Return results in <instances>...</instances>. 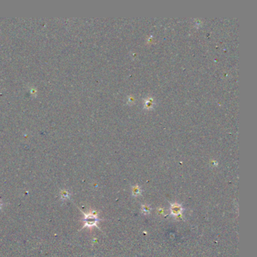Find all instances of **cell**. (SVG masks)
I'll return each instance as SVG.
<instances>
[{
    "label": "cell",
    "instance_id": "5",
    "mask_svg": "<svg viewBox=\"0 0 257 257\" xmlns=\"http://www.w3.org/2000/svg\"><path fill=\"white\" fill-rule=\"evenodd\" d=\"M142 210L144 214H149V212H150V208H149V206L143 205L142 207Z\"/></svg>",
    "mask_w": 257,
    "mask_h": 257
},
{
    "label": "cell",
    "instance_id": "4",
    "mask_svg": "<svg viewBox=\"0 0 257 257\" xmlns=\"http://www.w3.org/2000/svg\"><path fill=\"white\" fill-rule=\"evenodd\" d=\"M140 192H141L140 188L138 185H136V186L133 187L132 192H133V194L134 195V196H138V195H140Z\"/></svg>",
    "mask_w": 257,
    "mask_h": 257
},
{
    "label": "cell",
    "instance_id": "1",
    "mask_svg": "<svg viewBox=\"0 0 257 257\" xmlns=\"http://www.w3.org/2000/svg\"><path fill=\"white\" fill-rule=\"evenodd\" d=\"M83 214H84V219H83L84 226L83 228H92L97 226L100 219L97 217V214L95 211H91L88 214H85V213H83Z\"/></svg>",
    "mask_w": 257,
    "mask_h": 257
},
{
    "label": "cell",
    "instance_id": "7",
    "mask_svg": "<svg viewBox=\"0 0 257 257\" xmlns=\"http://www.w3.org/2000/svg\"><path fill=\"white\" fill-rule=\"evenodd\" d=\"M2 204H3L2 202V201H0V210L2 209Z\"/></svg>",
    "mask_w": 257,
    "mask_h": 257
},
{
    "label": "cell",
    "instance_id": "2",
    "mask_svg": "<svg viewBox=\"0 0 257 257\" xmlns=\"http://www.w3.org/2000/svg\"><path fill=\"white\" fill-rule=\"evenodd\" d=\"M183 207L178 203H173L170 205V213L173 216H179L183 213Z\"/></svg>",
    "mask_w": 257,
    "mask_h": 257
},
{
    "label": "cell",
    "instance_id": "3",
    "mask_svg": "<svg viewBox=\"0 0 257 257\" xmlns=\"http://www.w3.org/2000/svg\"><path fill=\"white\" fill-rule=\"evenodd\" d=\"M60 196H61V198L62 201H66V200L69 199L70 198V193L68 190L63 189L61 190V192H60Z\"/></svg>",
    "mask_w": 257,
    "mask_h": 257
},
{
    "label": "cell",
    "instance_id": "6",
    "mask_svg": "<svg viewBox=\"0 0 257 257\" xmlns=\"http://www.w3.org/2000/svg\"><path fill=\"white\" fill-rule=\"evenodd\" d=\"M158 214H159V215H161V214H165V210H164L162 208H159L158 210Z\"/></svg>",
    "mask_w": 257,
    "mask_h": 257
}]
</instances>
